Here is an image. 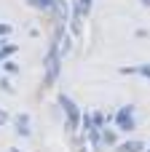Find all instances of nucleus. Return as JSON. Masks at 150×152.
I'll return each mask as SVG.
<instances>
[{"instance_id": "1", "label": "nucleus", "mask_w": 150, "mask_h": 152, "mask_svg": "<svg viewBox=\"0 0 150 152\" xmlns=\"http://www.w3.org/2000/svg\"><path fill=\"white\" fill-rule=\"evenodd\" d=\"M123 150H126V152H137V150H140V144H137V142H134V144H126V147H123Z\"/></svg>"}]
</instances>
